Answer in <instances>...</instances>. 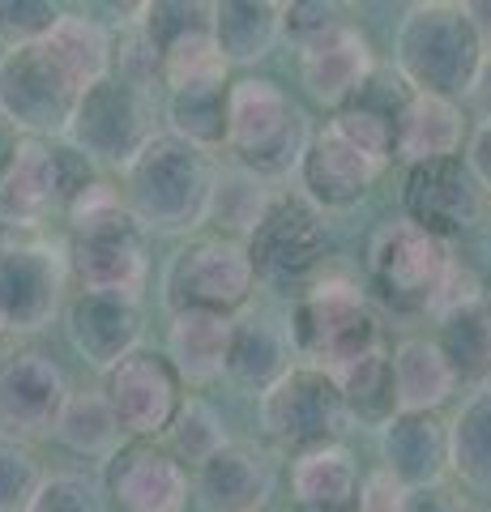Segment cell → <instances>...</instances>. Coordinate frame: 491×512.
Here are the masks:
<instances>
[{
  "instance_id": "1",
  "label": "cell",
  "mask_w": 491,
  "mask_h": 512,
  "mask_svg": "<svg viewBox=\"0 0 491 512\" xmlns=\"http://www.w3.org/2000/svg\"><path fill=\"white\" fill-rule=\"evenodd\" d=\"M120 197L146 235H188L201 231L214 210L218 167L214 154L188 146L176 133H158L129 167L120 171Z\"/></svg>"
},
{
  "instance_id": "2",
  "label": "cell",
  "mask_w": 491,
  "mask_h": 512,
  "mask_svg": "<svg viewBox=\"0 0 491 512\" xmlns=\"http://www.w3.org/2000/svg\"><path fill=\"white\" fill-rule=\"evenodd\" d=\"M69 269L77 291L141 303L150 286V235L129 214L120 188L99 180L69 210Z\"/></svg>"
},
{
  "instance_id": "3",
  "label": "cell",
  "mask_w": 491,
  "mask_h": 512,
  "mask_svg": "<svg viewBox=\"0 0 491 512\" xmlns=\"http://www.w3.org/2000/svg\"><path fill=\"white\" fill-rule=\"evenodd\" d=\"M483 56L487 52L466 18V5L453 0L410 5L393 30V69L415 94H432V99L466 103Z\"/></svg>"
},
{
  "instance_id": "4",
  "label": "cell",
  "mask_w": 491,
  "mask_h": 512,
  "mask_svg": "<svg viewBox=\"0 0 491 512\" xmlns=\"http://www.w3.org/2000/svg\"><path fill=\"white\" fill-rule=\"evenodd\" d=\"M316 128L274 77H235L231 82V133L227 154L235 167L252 171L265 184L299 175Z\"/></svg>"
},
{
  "instance_id": "5",
  "label": "cell",
  "mask_w": 491,
  "mask_h": 512,
  "mask_svg": "<svg viewBox=\"0 0 491 512\" xmlns=\"http://www.w3.org/2000/svg\"><path fill=\"white\" fill-rule=\"evenodd\" d=\"M287 329H291L295 355L312 367H325L329 376H338L342 367H351L363 355L385 346L380 320L368 308L363 291L355 282L329 278V274H321L291 303Z\"/></svg>"
},
{
  "instance_id": "6",
  "label": "cell",
  "mask_w": 491,
  "mask_h": 512,
  "mask_svg": "<svg viewBox=\"0 0 491 512\" xmlns=\"http://www.w3.org/2000/svg\"><path fill=\"white\" fill-rule=\"evenodd\" d=\"M163 308L167 316L180 312H210V316H240L257 295V269H252L248 244L235 235H193L171 252L163 269Z\"/></svg>"
},
{
  "instance_id": "7",
  "label": "cell",
  "mask_w": 491,
  "mask_h": 512,
  "mask_svg": "<svg viewBox=\"0 0 491 512\" xmlns=\"http://www.w3.org/2000/svg\"><path fill=\"white\" fill-rule=\"evenodd\" d=\"M244 244L257 269V286L299 299L325 269L329 222L304 192H274Z\"/></svg>"
},
{
  "instance_id": "8",
  "label": "cell",
  "mask_w": 491,
  "mask_h": 512,
  "mask_svg": "<svg viewBox=\"0 0 491 512\" xmlns=\"http://www.w3.org/2000/svg\"><path fill=\"white\" fill-rule=\"evenodd\" d=\"M257 423L269 444L299 457V453H312V448L338 444V436L351 427V414H346V397L338 389V380L325 367L295 363L274 389L261 393Z\"/></svg>"
},
{
  "instance_id": "9",
  "label": "cell",
  "mask_w": 491,
  "mask_h": 512,
  "mask_svg": "<svg viewBox=\"0 0 491 512\" xmlns=\"http://www.w3.org/2000/svg\"><path fill=\"white\" fill-rule=\"evenodd\" d=\"M158 133H163V128H158L154 94L112 73L82 94L65 141H73L94 163L124 171Z\"/></svg>"
},
{
  "instance_id": "10",
  "label": "cell",
  "mask_w": 491,
  "mask_h": 512,
  "mask_svg": "<svg viewBox=\"0 0 491 512\" xmlns=\"http://www.w3.org/2000/svg\"><path fill=\"white\" fill-rule=\"evenodd\" d=\"M453 265L445 239L427 235L410 218L380 222L368 239V278L372 291L393 312H427Z\"/></svg>"
},
{
  "instance_id": "11",
  "label": "cell",
  "mask_w": 491,
  "mask_h": 512,
  "mask_svg": "<svg viewBox=\"0 0 491 512\" xmlns=\"http://www.w3.org/2000/svg\"><path fill=\"white\" fill-rule=\"evenodd\" d=\"M77 103H82V86L60 69V60L47 52V43L0 52V111L26 137H69Z\"/></svg>"
},
{
  "instance_id": "12",
  "label": "cell",
  "mask_w": 491,
  "mask_h": 512,
  "mask_svg": "<svg viewBox=\"0 0 491 512\" xmlns=\"http://www.w3.org/2000/svg\"><path fill=\"white\" fill-rule=\"evenodd\" d=\"M69 252L52 239H18L0 248V299L9 312V333H43L69 308Z\"/></svg>"
},
{
  "instance_id": "13",
  "label": "cell",
  "mask_w": 491,
  "mask_h": 512,
  "mask_svg": "<svg viewBox=\"0 0 491 512\" xmlns=\"http://www.w3.org/2000/svg\"><path fill=\"white\" fill-rule=\"evenodd\" d=\"M103 397L129 440H158L184 406V380L167 350L141 346L103 376Z\"/></svg>"
},
{
  "instance_id": "14",
  "label": "cell",
  "mask_w": 491,
  "mask_h": 512,
  "mask_svg": "<svg viewBox=\"0 0 491 512\" xmlns=\"http://www.w3.org/2000/svg\"><path fill=\"white\" fill-rule=\"evenodd\" d=\"M69 376L47 350L18 346L0 355V431L18 440L52 436L69 402Z\"/></svg>"
},
{
  "instance_id": "15",
  "label": "cell",
  "mask_w": 491,
  "mask_h": 512,
  "mask_svg": "<svg viewBox=\"0 0 491 512\" xmlns=\"http://www.w3.org/2000/svg\"><path fill=\"white\" fill-rule=\"evenodd\" d=\"M487 192L470 175L466 158H445V163L406 167L402 180V214L423 227L427 235L449 239L474 231L487 218Z\"/></svg>"
},
{
  "instance_id": "16",
  "label": "cell",
  "mask_w": 491,
  "mask_h": 512,
  "mask_svg": "<svg viewBox=\"0 0 491 512\" xmlns=\"http://www.w3.org/2000/svg\"><path fill=\"white\" fill-rule=\"evenodd\" d=\"M103 491L120 512H184L193 483L163 440H124L103 470Z\"/></svg>"
},
{
  "instance_id": "17",
  "label": "cell",
  "mask_w": 491,
  "mask_h": 512,
  "mask_svg": "<svg viewBox=\"0 0 491 512\" xmlns=\"http://www.w3.org/2000/svg\"><path fill=\"white\" fill-rule=\"evenodd\" d=\"M385 167L389 163L363 154L334 124H325V128H316L312 146L304 154V167H299V192H304L321 214H346L380 184Z\"/></svg>"
},
{
  "instance_id": "18",
  "label": "cell",
  "mask_w": 491,
  "mask_h": 512,
  "mask_svg": "<svg viewBox=\"0 0 491 512\" xmlns=\"http://www.w3.org/2000/svg\"><path fill=\"white\" fill-rule=\"evenodd\" d=\"M65 333H69V346L82 355V363L107 376L120 359L141 350L146 316H141V303L133 299L77 291L65 308Z\"/></svg>"
},
{
  "instance_id": "19",
  "label": "cell",
  "mask_w": 491,
  "mask_h": 512,
  "mask_svg": "<svg viewBox=\"0 0 491 512\" xmlns=\"http://www.w3.org/2000/svg\"><path fill=\"white\" fill-rule=\"evenodd\" d=\"M295 64H299V82H304L312 99L338 111L376 73V52H372V39L355 22H342L334 30H325L321 39L295 47Z\"/></svg>"
},
{
  "instance_id": "20",
  "label": "cell",
  "mask_w": 491,
  "mask_h": 512,
  "mask_svg": "<svg viewBox=\"0 0 491 512\" xmlns=\"http://www.w3.org/2000/svg\"><path fill=\"white\" fill-rule=\"evenodd\" d=\"M274 483V457L252 440H231L205 466H197L193 495L201 512H265V504L274 500Z\"/></svg>"
},
{
  "instance_id": "21",
  "label": "cell",
  "mask_w": 491,
  "mask_h": 512,
  "mask_svg": "<svg viewBox=\"0 0 491 512\" xmlns=\"http://www.w3.org/2000/svg\"><path fill=\"white\" fill-rule=\"evenodd\" d=\"M380 470L402 478L410 491L440 487L449 470V423L440 414L427 410H398L393 419L380 427Z\"/></svg>"
},
{
  "instance_id": "22",
  "label": "cell",
  "mask_w": 491,
  "mask_h": 512,
  "mask_svg": "<svg viewBox=\"0 0 491 512\" xmlns=\"http://www.w3.org/2000/svg\"><path fill=\"white\" fill-rule=\"evenodd\" d=\"M295 342L287 320L269 312H240L231 325L227 346V380L240 384L244 393H269L295 367Z\"/></svg>"
},
{
  "instance_id": "23",
  "label": "cell",
  "mask_w": 491,
  "mask_h": 512,
  "mask_svg": "<svg viewBox=\"0 0 491 512\" xmlns=\"http://www.w3.org/2000/svg\"><path fill=\"white\" fill-rule=\"evenodd\" d=\"M466 141H470V124H466L462 103L415 94L398 120V146H393V158H402L406 167L445 163V158L466 154Z\"/></svg>"
},
{
  "instance_id": "24",
  "label": "cell",
  "mask_w": 491,
  "mask_h": 512,
  "mask_svg": "<svg viewBox=\"0 0 491 512\" xmlns=\"http://www.w3.org/2000/svg\"><path fill=\"white\" fill-rule=\"evenodd\" d=\"M210 30L231 69H252L282 43V5L274 0H218Z\"/></svg>"
},
{
  "instance_id": "25",
  "label": "cell",
  "mask_w": 491,
  "mask_h": 512,
  "mask_svg": "<svg viewBox=\"0 0 491 512\" xmlns=\"http://www.w3.org/2000/svg\"><path fill=\"white\" fill-rule=\"evenodd\" d=\"M235 316L210 312H180L167 325V359L176 363L184 384H214L227 376V346H231Z\"/></svg>"
},
{
  "instance_id": "26",
  "label": "cell",
  "mask_w": 491,
  "mask_h": 512,
  "mask_svg": "<svg viewBox=\"0 0 491 512\" xmlns=\"http://www.w3.org/2000/svg\"><path fill=\"white\" fill-rule=\"evenodd\" d=\"M393 380H398V406L427 414H440V406L462 389L436 338H402L393 346Z\"/></svg>"
},
{
  "instance_id": "27",
  "label": "cell",
  "mask_w": 491,
  "mask_h": 512,
  "mask_svg": "<svg viewBox=\"0 0 491 512\" xmlns=\"http://www.w3.org/2000/svg\"><path fill=\"white\" fill-rule=\"evenodd\" d=\"M163 120H167V133H176L180 141H188V146H197L205 154L227 150L231 82H197V86L167 90Z\"/></svg>"
},
{
  "instance_id": "28",
  "label": "cell",
  "mask_w": 491,
  "mask_h": 512,
  "mask_svg": "<svg viewBox=\"0 0 491 512\" xmlns=\"http://www.w3.org/2000/svg\"><path fill=\"white\" fill-rule=\"evenodd\" d=\"M359 466L351 457V448L325 444L312 453L291 457V495L299 512L312 508H355L359 500Z\"/></svg>"
},
{
  "instance_id": "29",
  "label": "cell",
  "mask_w": 491,
  "mask_h": 512,
  "mask_svg": "<svg viewBox=\"0 0 491 512\" xmlns=\"http://www.w3.org/2000/svg\"><path fill=\"white\" fill-rule=\"evenodd\" d=\"M47 52L60 60V69L86 94L90 86H99L103 77L116 73V30L90 18V13H65V22L47 39Z\"/></svg>"
},
{
  "instance_id": "30",
  "label": "cell",
  "mask_w": 491,
  "mask_h": 512,
  "mask_svg": "<svg viewBox=\"0 0 491 512\" xmlns=\"http://www.w3.org/2000/svg\"><path fill=\"white\" fill-rule=\"evenodd\" d=\"M338 389L346 397V414L351 423H363V427H385L393 414H398V380H393V350L380 346L372 355H363L359 363L342 367L334 376Z\"/></svg>"
},
{
  "instance_id": "31",
  "label": "cell",
  "mask_w": 491,
  "mask_h": 512,
  "mask_svg": "<svg viewBox=\"0 0 491 512\" xmlns=\"http://www.w3.org/2000/svg\"><path fill=\"white\" fill-rule=\"evenodd\" d=\"M52 436L69 448L77 457H90V461H112L124 444V431L116 423L112 406H107L103 389H86V393H69L65 410L56 419V431Z\"/></svg>"
},
{
  "instance_id": "32",
  "label": "cell",
  "mask_w": 491,
  "mask_h": 512,
  "mask_svg": "<svg viewBox=\"0 0 491 512\" xmlns=\"http://www.w3.org/2000/svg\"><path fill=\"white\" fill-rule=\"evenodd\" d=\"M436 342L449 355L457 380L487 389V380H491V295L474 299L449 316H440Z\"/></svg>"
},
{
  "instance_id": "33",
  "label": "cell",
  "mask_w": 491,
  "mask_h": 512,
  "mask_svg": "<svg viewBox=\"0 0 491 512\" xmlns=\"http://www.w3.org/2000/svg\"><path fill=\"white\" fill-rule=\"evenodd\" d=\"M449 470L470 491L491 495V389H479L449 423Z\"/></svg>"
},
{
  "instance_id": "34",
  "label": "cell",
  "mask_w": 491,
  "mask_h": 512,
  "mask_svg": "<svg viewBox=\"0 0 491 512\" xmlns=\"http://www.w3.org/2000/svg\"><path fill=\"white\" fill-rule=\"evenodd\" d=\"M269 201H274V188H269L265 180H257L252 171H244V167H231V171L218 175L210 222H218L223 235L248 239L252 227L261 222V214L269 210Z\"/></svg>"
},
{
  "instance_id": "35",
  "label": "cell",
  "mask_w": 491,
  "mask_h": 512,
  "mask_svg": "<svg viewBox=\"0 0 491 512\" xmlns=\"http://www.w3.org/2000/svg\"><path fill=\"white\" fill-rule=\"evenodd\" d=\"M231 436H227V419L218 414L205 397H184L180 414L171 419L167 427V448L176 453L184 466H205L218 448H227Z\"/></svg>"
},
{
  "instance_id": "36",
  "label": "cell",
  "mask_w": 491,
  "mask_h": 512,
  "mask_svg": "<svg viewBox=\"0 0 491 512\" xmlns=\"http://www.w3.org/2000/svg\"><path fill=\"white\" fill-rule=\"evenodd\" d=\"M231 64L223 60L214 43V30H197L180 43H171L163 52V86L180 90V86H197V82H227Z\"/></svg>"
},
{
  "instance_id": "37",
  "label": "cell",
  "mask_w": 491,
  "mask_h": 512,
  "mask_svg": "<svg viewBox=\"0 0 491 512\" xmlns=\"http://www.w3.org/2000/svg\"><path fill=\"white\" fill-rule=\"evenodd\" d=\"M43 461L30 448V440H18L9 431H0V512H26L30 500L43 487Z\"/></svg>"
},
{
  "instance_id": "38",
  "label": "cell",
  "mask_w": 491,
  "mask_h": 512,
  "mask_svg": "<svg viewBox=\"0 0 491 512\" xmlns=\"http://www.w3.org/2000/svg\"><path fill=\"white\" fill-rule=\"evenodd\" d=\"M329 124H334L346 141H355L363 154L380 158V163H393V146H398V120L385 116V111L351 99L346 107H338L334 116H329Z\"/></svg>"
},
{
  "instance_id": "39",
  "label": "cell",
  "mask_w": 491,
  "mask_h": 512,
  "mask_svg": "<svg viewBox=\"0 0 491 512\" xmlns=\"http://www.w3.org/2000/svg\"><path fill=\"white\" fill-rule=\"evenodd\" d=\"M60 22H65V9L52 5V0H0V43H5V52L47 43Z\"/></svg>"
},
{
  "instance_id": "40",
  "label": "cell",
  "mask_w": 491,
  "mask_h": 512,
  "mask_svg": "<svg viewBox=\"0 0 491 512\" xmlns=\"http://www.w3.org/2000/svg\"><path fill=\"white\" fill-rule=\"evenodd\" d=\"M26 512H107V491L94 474L60 470L47 474Z\"/></svg>"
},
{
  "instance_id": "41",
  "label": "cell",
  "mask_w": 491,
  "mask_h": 512,
  "mask_svg": "<svg viewBox=\"0 0 491 512\" xmlns=\"http://www.w3.org/2000/svg\"><path fill=\"white\" fill-rule=\"evenodd\" d=\"M342 22H346V9L329 5V0H295V5H282V39L291 47L321 39L325 30H334Z\"/></svg>"
},
{
  "instance_id": "42",
  "label": "cell",
  "mask_w": 491,
  "mask_h": 512,
  "mask_svg": "<svg viewBox=\"0 0 491 512\" xmlns=\"http://www.w3.org/2000/svg\"><path fill=\"white\" fill-rule=\"evenodd\" d=\"M410 495H415V491H410L402 478H393L389 470H372L359 483L355 512H406L410 508Z\"/></svg>"
},
{
  "instance_id": "43",
  "label": "cell",
  "mask_w": 491,
  "mask_h": 512,
  "mask_svg": "<svg viewBox=\"0 0 491 512\" xmlns=\"http://www.w3.org/2000/svg\"><path fill=\"white\" fill-rule=\"evenodd\" d=\"M474 299H483V282L470 274L466 265H449V274H445V282H440V291H436V299H432V308L427 312H436V316H449V312H457V308H466V303H474Z\"/></svg>"
},
{
  "instance_id": "44",
  "label": "cell",
  "mask_w": 491,
  "mask_h": 512,
  "mask_svg": "<svg viewBox=\"0 0 491 512\" xmlns=\"http://www.w3.org/2000/svg\"><path fill=\"white\" fill-rule=\"evenodd\" d=\"M406 512H483L474 500H466L462 491H453V487H427V491H415L410 495V508Z\"/></svg>"
},
{
  "instance_id": "45",
  "label": "cell",
  "mask_w": 491,
  "mask_h": 512,
  "mask_svg": "<svg viewBox=\"0 0 491 512\" xmlns=\"http://www.w3.org/2000/svg\"><path fill=\"white\" fill-rule=\"evenodd\" d=\"M466 167L470 175L479 180V188L491 197V124H474L470 128V141H466Z\"/></svg>"
},
{
  "instance_id": "46",
  "label": "cell",
  "mask_w": 491,
  "mask_h": 512,
  "mask_svg": "<svg viewBox=\"0 0 491 512\" xmlns=\"http://www.w3.org/2000/svg\"><path fill=\"white\" fill-rule=\"evenodd\" d=\"M22 150H26V133L5 116V111H0V188L9 184V175H13V167H18Z\"/></svg>"
},
{
  "instance_id": "47",
  "label": "cell",
  "mask_w": 491,
  "mask_h": 512,
  "mask_svg": "<svg viewBox=\"0 0 491 512\" xmlns=\"http://www.w3.org/2000/svg\"><path fill=\"white\" fill-rule=\"evenodd\" d=\"M466 103L474 107V116H479L483 124H491V52L483 56V69H479V77H474Z\"/></svg>"
},
{
  "instance_id": "48",
  "label": "cell",
  "mask_w": 491,
  "mask_h": 512,
  "mask_svg": "<svg viewBox=\"0 0 491 512\" xmlns=\"http://www.w3.org/2000/svg\"><path fill=\"white\" fill-rule=\"evenodd\" d=\"M466 18L474 26V35H479L483 52H491V0H470L466 5Z\"/></svg>"
},
{
  "instance_id": "49",
  "label": "cell",
  "mask_w": 491,
  "mask_h": 512,
  "mask_svg": "<svg viewBox=\"0 0 491 512\" xmlns=\"http://www.w3.org/2000/svg\"><path fill=\"white\" fill-rule=\"evenodd\" d=\"M9 333V312H5V299H0V338Z\"/></svg>"
},
{
  "instance_id": "50",
  "label": "cell",
  "mask_w": 491,
  "mask_h": 512,
  "mask_svg": "<svg viewBox=\"0 0 491 512\" xmlns=\"http://www.w3.org/2000/svg\"><path fill=\"white\" fill-rule=\"evenodd\" d=\"M312 512H355V508H312Z\"/></svg>"
}]
</instances>
